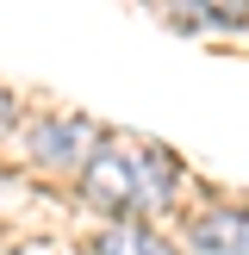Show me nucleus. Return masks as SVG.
Listing matches in <instances>:
<instances>
[{"label": "nucleus", "instance_id": "1", "mask_svg": "<svg viewBox=\"0 0 249 255\" xmlns=\"http://www.w3.org/2000/svg\"><path fill=\"white\" fill-rule=\"evenodd\" d=\"M181 187V168H174L168 149L137 143V137H106L94 143V156L81 162V193L94 212H112L119 224L143 218V212H162Z\"/></svg>", "mask_w": 249, "mask_h": 255}, {"label": "nucleus", "instance_id": "2", "mask_svg": "<svg viewBox=\"0 0 249 255\" xmlns=\"http://www.w3.org/2000/svg\"><path fill=\"white\" fill-rule=\"evenodd\" d=\"M25 143H31V162H44V168H81L100 137L87 119H37L25 131Z\"/></svg>", "mask_w": 249, "mask_h": 255}, {"label": "nucleus", "instance_id": "3", "mask_svg": "<svg viewBox=\"0 0 249 255\" xmlns=\"http://www.w3.org/2000/svg\"><path fill=\"white\" fill-rule=\"evenodd\" d=\"M193 255H249V206H212L187 231Z\"/></svg>", "mask_w": 249, "mask_h": 255}, {"label": "nucleus", "instance_id": "4", "mask_svg": "<svg viewBox=\"0 0 249 255\" xmlns=\"http://www.w3.org/2000/svg\"><path fill=\"white\" fill-rule=\"evenodd\" d=\"M94 255H174V249L162 243L156 231H143V224H106Z\"/></svg>", "mask_w": 249, "mask_h": 255}, {"label": "nucleus", "instance_id": "5", "mask_svg": "<svg viewBox=\"0 0 249 255\" xmlns=\"http://www.w3.org/2000/svg\"><path fill=\"white\" fill-rule=\"evenodd\" d=\"M6 119H12V94L0 87V125H6Z\"/></svg>", "mask_w": 249, "mask_h": 255}, {"label": "nucleus", "instance_id": "6", "mask_svg": "<svg viewBox=\"0 0 249 255\" xmlns=\"http://www.w3.org/2000/svg\"><path fill=\"white\" fill-rule=\"evenodd\" d=\"M12 255H50V249L44 243H25V249H12Z\"/></svg>", "mask_w": 249, "mask_h": 255}]
</instances>
